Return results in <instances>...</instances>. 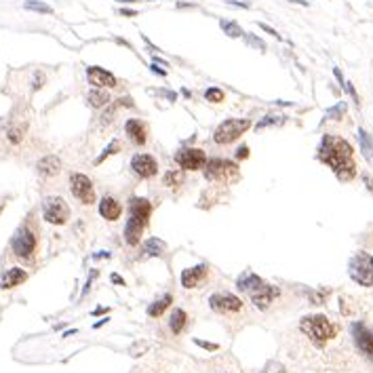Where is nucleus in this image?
<instances>
[{
    "mask_svg": "<svg viewBox=\"0 0 373 373\" xmlns=\"http://www.w3.org/2000/svg\"><path fill=\"white\" fill-rule=\"evenodd\" d=\"M354 150L352 145L341 137L335 135H322V142L319 145V160L325 162L327 167L333 169V173L337 175L339 181H350L356 175V164H354Z\"/></svg>",
    "mask_w": 373,
    "mask_h": 373,
    "instance_id": "nucleus-1",
    "label": "nucleus"
},
{
    "mask_svg": "<svg viewBox=\"0 0 373 373\" xmlns=\"http://www.w3.org/2000/svg\"><path fill=\"white\" fill-rule=\"evenodd\" d=\"M152 215V205L148 198L142 196H133L129 200V221L124 226V243L126 245H137L143 236V230L150 221Z\"/></svg>",
    "mask_w": 373,
    "mask_h": 373,
    "instance_id": "nucleus-2",
    "label": "nucleus"
},
{
    "mask_svg": "<svg viewBox=\"0 0 373 373\" xmlns=\"http://www.w3.org/2000/svg\"><path fill=\"white\" fill-rule=\"evenodd\" d=\"M300 329L314 341L316 346L327 344L329 339H333L337 335V327L333 325L327 316L322 314H312V316H303L300 322Z\"/></svg>",
    "mask_w": 373,
    "mask_h": 373,
    "instance_id": "nucleus-3",
    "label": "nucleus"
},
{
    "mask_svg": "<svg viewBox=\"0 0 373 373\" xmlns=\"http://www.w3.org/2000/svg\"><path fill=\"white\" fill-rule=\"evenodd\" d=\"M348 274L363 287H373V255L365 251L354 253L348 262Z\"/></svg>",
    "mask_w": 373,
    "mask_h": 373,
    "instance_id": "nucleus-4",
    "label": "nucleus"
},
{
    "mask_svg": "<svg viewBox=\"0 0 373 373\" xmlns=\"http://www.w3.org/2000/svg\"><path fill=\"white\" fill-rule=\"evenodd\" d=\"M251 129V120L249 118H228L224 120L213 133V142L219 145L236 142L240 135H245V131Z\"/></svg>",
    "mask_w": 373,
    "mask_h": 373,
    "instance_id": "nucleus-5",
    "label": "nucleus"
},
{
    "mask_svg": "<svg viewBox=\"0 0 373 373\" xmlns=\"http://www.w3.org/2000/svg\"><path fill=\"white\" fill-rule=\"evenodd\" d=\"M205 177L209 181H234L238 179V164L224 158H213L205 167Z\"/></svg>",
    "mask_w": 373,
    "mask_h": 373,
    "instance_id": "nucleus-6",
    "label": "nucleus"
},
{
    "mask_svg": "<svg viewBox=\"0 0 373 373\" xmlns=\"http://www.w3.org/2000/svg\"><path fill=\"white\" fill-rule=\"evenodd\" d=\"M42 217L53 226H63L70 219V207L61 196H47L42 202Z\"/></svg>",
    "mask_w": 373,
    "mask_h": 373,
    "instance_id": "nucleus-7",
    "label": "nucleus"
},
{
    "mask_svg": "<svg viewBox=\"0 0 373 373\" xmlns=\"http://www.w3.org/2000/svg\"><path fill=\"white\" fill-rule=\"evenodd\" d=\"M175 162L183 171H198L207 167V152L200 148H181L175 152Z\"/></svg>",
    "mask_w": 373,
    "mask_h": 373,
    "instance_id": "nucleus-8",
    "label": "nucleus"
},
{
    "mask_svg": "<svg viewBox=\"0 0 373 373\" xmlns=\"http://www.w3.org/2000/svg\"><path fill=\"white\" fill-rule=\"evenodd\" d=\"M70 190H72V194L82 205H93L95 202V188L87 175H82V173L70 175Z\"/></svg>",
    "mask_w": 373,
    "mask_h": 373,
    "instance_id": "nucleus-9",
    "label": "nucleus"
},
{
    "mask_svg": "<svg viewBox=\"0 0 373 373\" xmlns=\"http://www.w3.org/2000/svg\"><path fill=\"white\" fill-rule=\"evenodd\" d=\"M11 245H13V251H15L17 257L28 259V257H32V253L36 249V236L30 228H21V230L13 236Z\"/></svg>",
    "mask_w": 373,
    "mask_h": 373,
    "instance_id": "nucleus-10",
    "label": "nucleus"
},
{
    "mask_svg": "<svg viewBox=\"0 0 373 373\" xmlns=\"http://www.w3.org/2000/svg\"><path fill=\"white\" fill-rule=\"evenodd\" d=\"M209 306L219 314H232V312L243 310V302L232 293H213L209 297Z\"/></svg>",
    "mask_w": 373,
    "mask_h": 373,
    "instance_id": "nucleus-11",
    "label": "nucleus"
},
{
    "mask_svg": "<svg viewBox=\"0 0 373 373\" xmlns=\"http://www.w3.org/2000/svg\"><path fill=\"white\" fill-rule=\"evenodd\" d=\"M131 169L135 171V173L139 177H154L158 173V162H156V158L154 156H150V154H135L131 158Z\"/></svg>",
    "mask_w": 373,
    "mask_h": 373,
    "instance_id": "nucleus-12",
    "label": "nucleus"
},
{
    "mask_svg": "<svg viewBox=\"0 0 373 373\" xmlns=\"http://www.w3.org/2000/svg\"><path fill=\"white\" fill-rule=\"evenodd\" d=\"M352 335H354V341H356L358 350L373 360V331H369V329L365 325H360V322H354Z\"/></svg>",
    "mask_w": 373,
    "mask_h": 373,
    "instance_id": "nucleus-13",
    "label": "nucleus"
},
{
    "mask_svg": "<svg viewBox=\"0 0 373 373\" xmlns=\"http://www.w3.org/2000/svg\"><path fill=\"white\" fill-rule=\"evenodd\" d=\"M87 78H89V82H91L95 89H112V87H116V76H114L112 72H107V70H104V68H97V66L87 68Z\"/></svg>",
    "mask_w": 373,
    "mask_h": 373,
    "instance_id": "nucleus-14",
    "label": "nucleus"
},
{
    "mask_svg": "<svg viewBox=\"0 0 373 373\" xmlns=\"http://www.w3.org/2000/svg\"><path fill=\"white\" fill-rule=\"evenodd\" d=\"M236 287H238V291H243V293L253 297L255 293H259L264 287H268V283H266L264 278H259L257 274H253V272H245V274L238 276Z\"/></svg>",
    "mask_w": 373,
    "mask_h": 373,
    "instance_id": "nucleus-15",
    "label": "nucleus"
},
{
    "mask_svg": "<svg viewBox=\"0 0 373 373\" xmlns=\"http://www.w3.org/2000/svg\"><path fill=\"white\" fill-rule=\"evenodd\" d=\"M124 131H126V135H129V139L135 145H143L145 142H148V129H145V123L143 120H139V118H129L124 123Z\"/></svg>",
    "mask_w": 373,
    "mask_h": 373,
    "instance_id": "nucleus-16",
    "label": "nucleus"
},
{
    "mask_svg": "<svg viewBox=\"0 0 373 373\" xmlns=\"http://www.w3.org/2000/svg\"><path fill=\"white\" fill-rule=\"evenodd\" d=\"M205 276H207V266H205V264L192 266V268H186V270L181 272V276H179L181 287H186V289L198 287V283L205 281Z\"/></svg>",
    "mask_w": 373,
    "mask_h": 373,
    "instance_id": "nucleus-17",
    "label": "nucleus"
},
{
    "mask_svg": "<svg viewBox=\"0 0 373 373\" xmlns=\"http://www.w3.org/2000/svg\"><path fill=\"white\" fill-rule=\"evenodd\" d=\"M120 213H123V205L116 200V198H112V196H104L99 202V215L104 219L107 221H116L120 217Z\"/></svg>",
    "mask_w": 373,
    "mask_h": 373,
    "instance_id": "nucleus-18",
    "label": "nucleus"
},
{
    "mask_svg": "<svg viewBox=\"0 0 373 373\" xmlns=\"http://www.w3.org/2000/svg\"><path fill=\"white\" fill-rule=\"evenodd\" d=\"M36 169H38V173L44 175V177H53V175H57L61 171V160L57 156L49 154V156H44V158L38 160Z\"/></svg>",
    "mask_w": 373,
    "mask_h": 373,
    "instance_id": "nucleus-19",
    "label": "nucleus"
},
{
    "mask_svg": "<svg viewBox=\"0 0 373 373\" xmlns=\"http://www.w3.org/2000/svg\"><path fill=\"white\" fill-rule=\"evenodd\" d=\"M25 278H28V272L21 270V268H11V270H6L2 278H0V287L2 289H13V287H17V284H21Z\"/></svg>",
    "mask_w": 373,
    "mask_h": 373,
    "instance_id": "nucleus-20",
    "label": "nucleus"
},
{
    "mask_svg": "<svg viewBox=\"0 0 373 373\" xmlns=\"http://www.w3.org/2000/svg\"><path fill=\"white\" fill-rule=\"evenodd\" d=\"M186 320H188V314L183 312L181 308H177V310H173V314H171V319H169V329L175 335H179L183 331V327H186Z\"/></svg>",
    "mask_w": 373,
    "mask_h": 373,
    "instance_id": "nucleus-21",
    "label": "nucleus"
},
{
    "mask_svg": "<svg viewBox=\"0 0 373 373\" xmlns=\"http://www.w3.org/2000/svg\"><path fill=\"white\" fill-rule=\"evenodd\" d=\"M87 99H89V104H91L93 107H104V106H107L112 101L110 93L104 91V89H93V91L87 95Z\"/></svg>",
    "mask_w": 373,
    "mask_h": 373,
    "instance_id": "nucleus-22",
    "label": "nucleus"
},
{
    "mask_svg": "<svg viewBox=\"0 0 373 373\" xmlns=\"http://www.w3.org/2000/svg\"><path fill=\"white\" fill-rule=\"evenodd\" d=\"M164 249H167V245L162 243L160 238H148V243H145V247H143V253L148 257H160L162 253H164Z\"/></svg>",
    "mask_w": 373,
    "mask_h": 373,
    "instance_id": "nucleus-23",
    "label": "nucleus"
},
{
    "mask_svg": "<svg viewBox=\"0 0 373 373\" xmlns=\"http://www.w3.org/2000/svg\"><path fill=\"white\" fill-rule=\"evenodd\" d=\"M358 142H360V150H363V156L367 160H371L373 158V142L369 137V133L365 129H358Z\"/></svg>",
    "mask_w": 373,
    "mask_h": 373,
    "instance_id": "nucleus-24",
    "label": "nucleus"
},
{
    "mask_svg": "<svg viewBox=\"0 0 373 373\" xmlns=\"http://www.w3.org/2000/svg\"><path fill=\"white\" fill-rule=\"evenodd\" d=\"M171 302H173V297H171V295L160 297V300H156V302L148 308V314H150V316H160V314L164 312V310H167V308L171 306Z\"/></svg>",
    "mask_w": 373,
    "mask_h": 373,
    "instance_id": "nucleus-25",
    "label": "nucleus"
},
{
    "mask_svg": "<svg viewBox=\"0 0 373 373\" xmlns=\"http://www.w3.org/2000/svg\"><path fill=\"white\" fill-rule=\"evenodd\" d=\"M164 186H169V188H177V186H181L183 183V173H181V169H175V171H167L164 173Z\"/></svg>",
    "mask_w": 373,
    "mask_h": 373,
    "instance_id": "nucleus-26",
    "label": "nucleus"
},
{
    "mask_svg": "<svg viewBox=\"0 0 373 373\" xmlns=\"http://www.w3.org/2000/svg\"><path fill=\"white\" fill-rule=\"evenodd\" d=\"M221 30H224L226 36H230V38H240L245 34V32L238 28L236 21H221Z\"/></svg>",
    "mask_w": 373,
    "mask_h": 373,
    "instance_id": "nucleus-27",
    "label": "nucleus"
},
{
    "mask_svg": "<svg viewBox=\"0 0 373 373\" xmlns=\"http://www.w3.org/2000/svg\"><path fill=\"white\" fill-rule=\"evenodd\" d=\"M224 91H221V89H217V87H211V89H207L205 91V99L207 101H211V104H221V101H224Z\"/></svg>",
    "mask_w": 373,
    "mask_h": 373,
    "instance_id": "nucleus-28",
    "label": "nucleus"
},
{
    "mask_svg": "<svg viewBox=\"0 0 373 373\" xmlns=\"http://www.w3.org/2000/svg\"><path fill=\"white\" fill-rule=\"evenodd\" d=\"M344 114H346V101H339L337 106H333L331 110H327L325 116H327L329 120H339L341 116H344Z\"/></svg>",
    "mask_w": 373,
    "mask_h": 373,
    "instance_id": "nucleus-29",
    "label": "nucleus"
},
{
    "mask_svg": "<svg viewBox=\"0 0 373 373\" xmlns=\"http://www.w3.org/2000/svg\"><path fill=\"white\" fill-rule=\"evenodd\" d=\"M116 152H120V143L116 142V139H114V142H110V145H107V148L104 150V154H101V156H97V158H95V164H101V162H104V160H106V158H107V156H112V154H116Z\"/></svg>",
    "mask_w": 373,
    "mask_h": 373,
    "instance_id": "nucleus-30",
    "label": "nucleus"
},
{
    "mask_svg": "<svg viewBox=\"0 0 373 373\" xmlns=\"http://www.w3.org/2000/svg\"><path fill=\"white\" fill-rule=\"evenodd\" d=\"M284 123H287V118H284V116H266L264 120H259L255 129L259 131V129H266V126H272V124H284Z\"/></svg>",
    "mask_w": 373,
    "mask_h": 373,
    "instance_id": "nucleus-31",
    "label": "nucleus"
},
{
    "mask_svg": "<svg viewBox=\"0 0 373 373\" xmlns=\"http://www.w3.org/2000/svg\"><path fill=\"white\" fill-rule=\"evenodd\" d=\"M28 11H38V13H53V9H51L49 4H44V2H36V0H28V2L23 4Z\"/></svg>",
    "mask_w": 373,
    "mask_h": 373,
    "instance_id": "nucleus-32",
    "label": "nucleus"
},
{
    "mask_svg": "<svg viewBox=\"0 0 373 373\" xmlns=\"http://www.w3.org/2000/svg\"><path fill=\"white\" fill-rule=\"evenodd\" d=\"M245 36V40H247V44H251V47H255L257 51H266V44L259 40L257 36H253V34H243Z\"/></svg>",
    "mask_w": 373,
    "mask_h": 373,
    "instance_id": "nucleus-33",
    "label": "nucleus"
},
{
    "mask_svg": "<svg viewBox=\"0 0 373 373\" xmlns=\"http://www.w3.org/2000/svg\"><path fill=\"white\" fill-rule=\"evenodd\" d=\"M114 116H116V106H110L107 110L104 112V116H101V126H106V124H110Z\"/></svg>",
    "mask_w": 373,
    "mask_h": 373,
    "instance_id": "nucleus-34",
    "label": "nucleus"
},
{
    "mask_svg": "<svg viewBox=\"0 0 373 373\" xmlns=\"http://www.w3.org/2000/svg\"><path fill=\"white\" fill-rule=\"evenodd\" d=\"M9 142L11 143H19L21 142V137H23V133H21V129H9Z\"/></svg>",
    "mask_w": 373,
    "mask_h": 373,
    "instance_id": "nucleus-35",
    "label": "nucleus"
},
{
    "mask_svg": "<svg viewBox=\"0 0 373 373\" xmlns=\"http://www.w3.org/2000/svg\"><path fill=\"white\" fill-rule=\"evenodd\" d=\"M262 373H284V367H281L278 363H274V360H272V363L268 365V369H264Z\"/></svg>",
    "mask_w": 373,
    "mask_h": 373,
    "instance_id": "nucleus-36",
    "label": "nucleus"
},
{
    "mask_svg": "<svg viewBox=\"0 0 373 373\" xmlns=\"http://www.w3.org/2000/svg\"><path fill=\"white\" fill-rule=\"evenodd\" d=\"M259 28H262L266 34H270V36H274V38H281V34L274 30V28H270V25H266V23H259Z\"/></svg>",
    "mask_w": 373,
    "mask_h": 373,
    "instance_id": "nucleus-37",
    "label": "nucleus"
},
{
    "mask_svg": "<svg viewBox=\"0 0 373 373\" xmlns=\"http://www.w3.org/2000/svg\"><path fill=\"white\" fill-rule=\"evenodd\" d=\"M150 70H152V72H154V74H158V76H167V70H162V68L158 66L156 61L152 63V66H150Z\"/></svg>",
    "mask_w": 373,
    "mask_h": 373,
    "instance_id": "nucleus-38",
    "label": "nucleus"
},
{
    "mask_svg": "<svg viewBox=\"0 0 373 373\" xmlns=\"http://www.w3.org/2000/svg\"><path fill=\"white\" fill-rule=\"evenodd\" d=\"M196 341V344H198V346H202V348H207V350H217V344H209V341H200V339H194Z\"/></svg>",
    "mask_w": 373,
    "mask_h": 373,
    "instance_id": "nucleus-39",
    "label": "nucleus"
},
{
    "mask_svg": "<svg viewBox=\"0 0 373 373\" xmlns=\"http://www.w3.org/2000/svg\"><path fill=\"white\" fill-rule=\"evenodd\" d=\"M247 156H249V148H247V145H240L238 152H236V158H247Z\"/></svg>",
    "mask_w": 373,
    "mask_h": 373,
    "instance_id": "nucleus-40",
    "label": "nucleus"
},
{
    "mask_svg": "<svg viewBox=\"0 0 373 373\" xmlns=\"http://www.w3.org/2000/svg\"><path fill=\"white\" fill-rule=\"evenodd\" d=\"M120 13H123V15H126V17H135V15H137L135 11H129V9H123Z\"/></svg>",
    "mask_w": 373,
    "mask_h": 373,
    "instance_id": "nucleus-41",
    "label": "nucleus"
},
{
    "mask_svg": "<svg viewBox=\"0 0 373 373\" xmlns=\"http://www.w3.org/2000/svg\"><path fill=\"white\" fill-rule=\"evenodd\" d=\"M112 283H118V284H124V281L120 278L118 274H112Z\"/></svg>",
    "mask_w": 373,
    "mask_h": 373,
    "instance_id": "nucleus-42",
    "label": "nucleus"
},
{
    "mask_svg": "<svg viewBox=\"0 0 373 373\" xmlns=\"http://www.w3.org/2000/svg\"><path fill=\"white\" fill-rule=\"evenodd\" d=\"M106 312V308H97V310H93V314L95 316H97V314H104Z\"/></svg>",
    "mask_w": 373,
    "mask_h": 373,
    "instance_id": "nucleus-43",
    "label": "nucleus"
},
{
    "mask_svg": "<svg viewBox=\"0 0 373 373\" xmlns=\"http://www.w3.org/2000/svg\"><path fill=\"white\" fill-rule=\"evenodd\" d=\"M291 2H300V4H303V6H306L308 2H306V0H291Z\"/></svg>",
    "mask_w": 373,
    "mask_h": 373,
    "instance_id": "nucleus-44",
    "label": "nucleus"
},
{
    "mask_svg": "<svg viewBox=\"0 0 373 373\" xmlns=\"http://www.w3.org/2000/svg\"><path fill=\"white\" fill-rule=\"evenodd\" d=\"M123 2H142V0H123Z\"/></svg>",
    "mask_w": 373,
    "mask_h": 373,
    "instance_id": "nucleus-45",
    "label": "nucleus"
}]
</instances>
